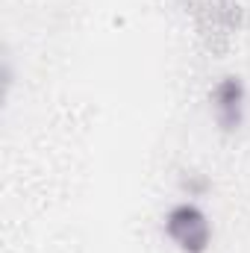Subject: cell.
Returning a JSON list of instances; mask_svg holds the SVG:
<instances>
[{
  "mask_svg": "<svg viewBox=\"0 0 250 253\" xmlns=\"http://www.w3.org/2000/svg\"><path fill=\"white\" fill-rule=\"evenodd\" d=\"M162 236L177 253H209L215 242V224L200 200H174L162 215Z\"/></svg>",
  "mask_w": 250,
  "mask_h": 253,
  "instance_id": "obj_1",
  "label": "cell"
},
{
  "mask_svg": "<svg viewBox=\"0 0 250 253\" xmlns=\"http://www.w3.org/2000/svg\"><path fill=\"white\" fill-rule=\"evenodd\" d=\"M248 83L239 74H224L209 88V115L221 135H236L248 121Z\"/></svg>",
  "mask_w": 250,
  "mask_h": 253,
  "instance_id": "obj_2",
  "label": "cell"
},
{
  "mask_svg": "<svg viewBox=\"0 0 250 253\" xmlns=\"http://www.w3.org/2000/svg\"><path fill=\"white\" fill-rule=\"evenodd\" d=\"M177 186H180V194L183 197H188V200H203L212 191V180L203 171H180Z\"/></svg>",
  "mask_w": 250,
  "mask_h": 253,
  "instance_id": "obj_3",
  "label": "cell"
}]
</instances>
